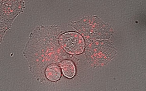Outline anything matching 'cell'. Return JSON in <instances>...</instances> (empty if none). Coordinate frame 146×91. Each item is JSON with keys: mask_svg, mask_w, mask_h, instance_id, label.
Segmentation results:
<instances>
[{"mask_svg": "<svg viewBox=\"0 0 146 91\" xmlns=\"http://www.w3.org/2000/svg\"><path fill=\"white\" fill-rule=\"evenodd\" d=\"M23 1H1V40L24 8Z\"/></svg>", "mask_w": 146, "mask_h": 91, "instance_id": "1", "label": "cell"}, {"mask_svg": "<svg viewBox=\"0 0 146 91\" xmlns=\"http://www.w3.org/2000/svg\"><path fill=\"white\" fill-rule=\"evenodd\" d=\"M61 46L68 53L79 55L82 53L85 48V42L83 37L77 32H66L59 37Z\"/></svg>", "mask_w": 146, "mask_h": 91, "instance_id": "2", "label": "cell"}, {"mask_svg": "<svg viewBox=\"0 0 146 91\" xmlns=\"http://www.w3.org/2000/svg\"><path fill=\"white\" fill-rule=\"evenodd\" d=\"M45 75L46 78L51 81H58L62 75L61 69L56 64L49 65L45 70Z\"/></svg>", "mask_w": 146, "mask_h": 91, "instance_id": "3", "label": "cell"}, {"mask_svg": "<svg viewBox=\"0 0 146 91\" xmlns=\"http://www.w3.org/2000/svg\"><path fill=\"white\" fill-rule=\"evenodd\" d=\"M60 68L65 77L71 79L76 74V67L74 63L69 60H65L60 63Z\"/></svg>", "mask_w": 146, "mask_h": 91, "instance_id": "4", "label": "cell"}]
</instances>
